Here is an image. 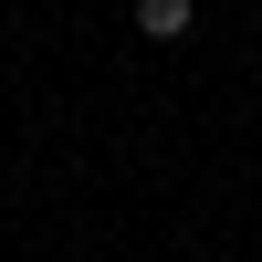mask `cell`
<instances>
[{
	"label": "cell",
	"instance_id": "6da1fadb",
	"mask_svg": "<svg viewBox=\"0 0 262 262\" xmlns=\"http://www.w3.org/2000/svg\"><path fill=\"white\" fill-rule=\"evenodd\" d=\"M189 21H200V0H137V32L147 42H179Z\"/></svg>",
	"mask_w": 262,
	"mask_h": 262
}]
</instances>
